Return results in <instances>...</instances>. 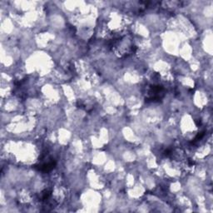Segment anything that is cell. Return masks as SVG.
<instances>
[{
    "instance_id": "6da1fadb",
    "label": "cell",
    "mask_w": 213,
    "mask_h": 213,
    "mask_svg": "<svg viewBox=\"0 0 213 213\" xmlns=\"http://www.w3.org/2000/svg\"><path fill=\"white\" fill-rule=\"evenodd\" d=\"M55 166H56V162H55V161H53V160H50V161H48V162L40 163V164H38V165L34 166L33 167H34V168H36V169H38V171H40V172H50V171H52V170L55 167Z\"/></svg>"
},
{
    "instance_id": "7a4b0ae2",
    "label": "cell",
    "mask_w": 213,
    "mask_h": 213,
    "mask_svg": "<svg viewBox=\"0 0 213 213\" xmlns=\"http://www.w3.org/2000/svg\"><path fill=\"white\" fill-rule=\"evenodd\" d=\"M204 135H205V132H202V133H200L199 134H198V135L194 138V140L192 141V143H195L196 142H197V141L202 139V137L204 136Z\"/></svg>"
}]
</instances>
